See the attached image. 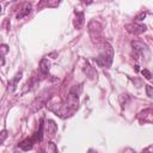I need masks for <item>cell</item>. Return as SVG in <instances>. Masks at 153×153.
Wrapping results in <instances>:
<instances>
[{
	"label": "cell",
	"mask_w": 153,
	"mask_h": 153,
	"mask_svg": "<svg viewBox=\"0 0 153 153\" xmlns=\"http://www.w3.org/2000/svg\"><path fill=\"white\" fill-rule=\"evenodd\" d=\"M112 57H114V50H112V47L106 43V42H103L102 43V51L100 54L94 59V62L100 66V67H105V68H109L112 63Z\"/></svg>",
	"instance_id": "1"
},
{
	"label": "cell",
	"mask_w": 153,
	"mask_h": 153,
	"mask_svg": "<svg viewBox=\"0 0 153 153\" xmlns=\"http://www.w3.org/2000/svg\"><path fill=\"white\" fill-rule=\"evenodd\" d=\"M133 48H134V51L136 54V56H140V57H146V60H148L149 57V49L148 47L142 43V42H133Z\"/></svg>",
	"instance_id": "2"
},
{
	"label": "cell",
	"mask_w": 153,
	"mask_h": 153,
	"mask_svg": "<svg viewBox=\"0 0 153 153\" xmlns=\"http://www.w3.org/2000/svg\"><path fill=\"white\" fill-rule=\"evenodd\" d=\"M127 30L134 35H139V33H142L143 31H146V25L139 24V23H133V24L127 25Z\"/></svg>",
	"instance_id": "3"
},
{
	"label": "cell",
	"mask_w": 153,
	"mask_h": 153,
	"mask_svg": "<svg viewBox=\"0 0 153 153\" xmlns=\"http://www.w3.org/2000/svg\"><path fill=\"white\" fill-rule=\"evenodd\" d=\"M56 130H57V126L55 124V122L51 120H48L45 124V134H48L49 136H53L56 133Z\"/></svg>",
	"instance_id": "4"
},
{
	"label": "cell",
	"mask_w": 153,
	"mask_h": 153,
	"mask_svg": "<svg viewBox=\"0 0 153 153\" xmlns=\"http://www.w3.org/2000/svg\"><path fill=\"white\" fill-rule=\"evenodd\" d=\"M84 25V13L82 12H76L75 11V20H74V26L76 29H81Z\"/></svg>",
	"instance_id": "5"
},
{
	"label": "cell",
	"mask_w": 153,
	"mask_h": 153,
	"mask_svg": "<svg viewBox=\"0 0 153 153\" xmlns=\"http://www.w3.org/2000/svg\"><path fill=\"white\" fill-rule=\"evenodd\" d=\"M49 67H50V62L48 61V59H42L39 62V72L45 75L49 72Z\"/></svg>",
	"instance_id": "6"
},
{
	"label": "cell",
	"mask_w": 153,
	"mask_h": 153,
	"mask_svg": "<svg viewBox=\"0 0 153 153\" xmlns=\"http://www.w3.org/2000/svg\"><path fill=\"white\" fill-rule=\"evenodd\" d=\"M35 145V142H33V140H32V137H29V139H25L24 141H22L18 146L22 148V149H24V151H29V149H31L32 148V146Z\"/></svg>",
	"instance_id": "7"
},
{
	"label": "cell",
	"mask_w": 153,
	"mask_h": 153,
	"mask_svg": "<svg viewBox=\"0 0 153 153\" xmlns=\"http://www.w3.org/2000/svg\"><path fill=\"white\" fill-rule=\"evenodd\" d=\"M30 12H31V5H30V4H25L24 7L18 12V14H17V19H22L23 17L27 16Z\"/></svg>",
	"instance_id": "8"
},
{
	"label": "cell",
	"mask_w": 153,
	"mask_h": 153,
	"mask_svg": "<svg viewBox=\"0 0 153 153\" xmlns=\"http://www.w3.org/2000/svg\"><path fill=\"white\" fill-rule=\"evenodd\" d=\"M140 115H143V123L145 122H147V123L152 122V110L151 109H147V110L142 111Z\"/></svg>",
	"instance_id": "9"
},
{
	"label": "cell",
	"mask_w": 153,
	"mask_h": 153,
	"mask_svg": "<svg viewBox=\"0 0 153 153\" xmlns=\"http://www.w3.org/2000/svg\"><path fill=\"white\" fill-rule=\"evenodd\" d=\"M20 78H22V72L17 73V75L14 76V79H13V85H12V90H16V88H17V85H18V81L20 80Z\"/></svg>",
	"instance_id": "10"
},
{
	"label": "cell",
	"mask_w": 153,
	"mask_h": 153,
	"mask_svg": "<svg viewBox=\"0 0 153 153\" xmlns=\"http://www.w3.org/2000/svg\"><path fill=\"white\" fill-rule=\"evenodd\" d=\"M48 153H57V147L54 142L48 143Z\"/></svg>",
	"instance_id": "11"
},
{
	"label": "cell",
	"mask_w": 153,
	"mask_h": 153,
	"mask_svg": "<svg viewBox=\"0 0 153 153\" xmlns=\"http://www.w3.org/2000/svg\"><path fill=\"white\" fill-rule=\"evenodd\" d=\"M6 137H7V130H2V131H0V145L4 143V141L6 140Z\"/></svg>",
	"instance_id": "12"
},
{
	"label": "cell",
	"mask_w": 153,
	"mask_h": 153,
	"mask_svg": "<svg viewBox=\"0 0 153 153\" xmlns=\"http://www.w3.org/2000/svg\"><path fill=\"white\" fill-rule=\"evenodd\" d=\"M141 73H142V75H143L146 79L151 80V78H152V74H151V72H149L148 69H146V68H145V69H142V71H141Z\"/></svg>",
	"instance_id": "13"
},
{
	"label": "cell",
	"mask_w": 153,
	"mask_h": 153,
	"mask_svg": "<svg viewBox=\"0 0 153 153\" xmlns=\"http://www.w3.org/2000/svg\"><path fill=\"white\" fill-rule=\"evenodd\" d=\"M146 92L148 97H153V88L151 85H146Z\"/></svg>",
	"instance_id": "14"
},
{
	"label": "cell",
	"mask_w": 153,
	"mask_h": 153,
	"mask_svg": "<svg viewBox=\"0 0 153 153\" xmlns=\"http://www.w3.org/2000/svg\"><path fill=\"white\" fill-rule=\"evenodd\" d=\"M146 14H147V13H146V12H143V13H141L140 16H137V17H136V23H137V22H140V20H142V19L146 17Z\"/></svg>",
	"instance_id": "15"
},
{
	"label": "cell",
	"mask_w": 153,
	"mask_h": 153,
	"mask_svg": "<svg viewBox=\"0 0 153 153\" xmlns=\"http://www.w3.org/2000/svg\"><path fill=\"white\" fill-rule=\"evenodd\" d=\"M142 153H152V146H148L146 149L142 151Z\"/></svg>",
	"instance_id": "16"
},
{
	"label": "cell",
	"mask_w": 153,
	"mask_h": 153,
	"mask_svg": "<svg viewBox=\"0 0 153 153\" xmlns=\"http://www.w3.org/2000/svg\"><path fill=\"white\" fill-rule=\"evenodd\" d=\"M126 153H135L133 149H130V148H128V149H126Z\"/></svg>",
	"instance_id": "17"
},
{
	"label": "cell",
	"mask_w": 153,
	"mask_h": 153,
	"mask_svg": "<svg viewBox=\"0 0 153 153\" xmlns=\"http://www.w3.org/2000/svg\"><path fill=\"white\" fill-rule=\"evenodd\" d=\"M0 13H1V6H0Z\"/></svg>",
	"instance_id": "18"
}]
</instances>
